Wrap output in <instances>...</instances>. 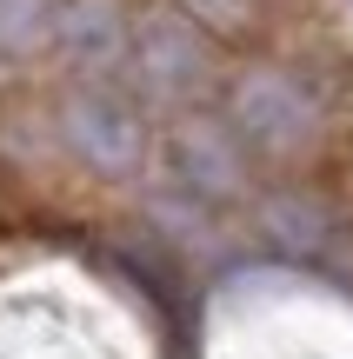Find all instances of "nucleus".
<instances>
[{
	"label": "nucleus",
	"instance_id": "nucleus-5",
	"mask_svg": "<svg viewBox=\"0 0 353 359\" xmlns=\"http://www.w3.org/2000/svg\"><path fill=\"white\" fill-rule=\"evenodd\" d=\"M180 167L194 173V187H227V180H234V160H227V140L220 133H187L180 140Z\"/></svg>",
	"mask_w": 353,
	"mask_h": 359
},
{
	"label": "nucleus",
	"instance_id": "nucleus-7",
	"mask_svg": "<svg viewBox=\"0 0 353 359\" xmlns=\"http://www.w3.org/2000/svg\"><path fill=\"white\" fill-rule=\"evenodd\" d=\"M187 7H194L200 20H213V27H240L247 20V0H187Z\"/></svg>",
	"mask_w": 353,
	"mask_h": 359
},
{
	"label": "nucleus",
	"instance_id": "nucleus-2",
	"mask_svg": "<svg viewBox=\"0 0 353 359\" xmlns=\"http://www.w3.org/2000/svg\"><path fill=\"white\" fill-rule=\"evenodd\" d=\"M234 120L260 147H293V140L314 133V93L287 74H253L234 87Z\"/></svg>",
	"mask_w": 353,
	"mask_h": 359
},
{
	"label": "nucleus",
	"instance_id": "nucleus-3",
	"mask_svg": "<svg viewBox=\"0 0 353 359\" xmlns=\"http://www.w3.org/2000/svg\"><path fill=\"white\" fill-rule=\"evenodd\" d=\"M140 67H147L154 87H180V80L200 74V40L187 34V27L160 20V27H147V34H140Z\"/></svg>",
	"mask_w": 353,
	"mask_h": 359
},
{
	"label": "nucleus",
	"instance_id": "nucleus-6",
	"mask_svg": "<svg viewBox=\"0 0 353 359\" xmlns=\"http://www.w3.org/2000/svg\"><path fill=\"white\" fill-rule=\"evenodd\" d=\"M47 34V0H0V47L20 53Z\"/></svg>",
	"mask_w": 353,
	"mask_h": 359
},
{
	"label": "nucleus",
	"instance_id": "nucleus-1",
	"mask_svg": "<svg viewBox=\"0 0 353 359\" xmlns=\"http://www.w3.org/2000/svg\"><path fill=\"white\" fill-rule=\"evenodd\" d=\"M67 140H74L100 173H127L133 160H140L147 133H140L133 100H120V93H107V87H80L74 100H67Z\"/></svg>",
	"mask_w": 353,
	"mask_h": 359
},
{
	"label": "nucleus",
	"instance_id": "nucleus-4",
	"mask_svg": "<svg viewBox=\"0 0 353 359\" xmlns=\"http://www.w3.org/2000/svg\"><path fill=\"white\" fill-rule=\"evenodd\" d=\"M60 40H67L74 60H114L120 53V13L107 7V0H80L60 20Z\"/></svg>",
	"mask_w": 353,
	"mask_h": 359
}]
</instances>
